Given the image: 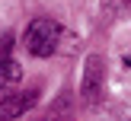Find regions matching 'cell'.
<instances>
[{
    "instance_id": "cell-1",
    "label": "cell",
    "mask_w": 131,
    "mask_h": 121,
    "mask_svg": "<svg viewBox=\"0 0 131 121\" xmlns=\"http://www.w3.org/2000/svg\"><path fill=\"white\" fill-rule=\"evenodd\" d=\"M61 22H54L51 16H35L29 25H26V51L32 57H51L61 48Z\"/></svg>"
},
{
    "instance_id": "cell-2",
    "label": "cell",
    "mask_w": 131,
    "mask_h": 121,
    "mask_svg": "<svg viewBox=\"0 0 131 121\" xmlns=\"http://www.w3.org/2000/svg\"><path fill=\"white\" fill-rule=\"evenodd\" d=\"M106 92V57L102 54H90L83 64V80H80V99L86 108H96L102 102Z\"/></svg>"
},
{
    "instance_id": "cell-3",
    "label": "cell",
    "mask_w": 131,
    "mask_h": 121,
    "mask_svg": "<svg viewBox=\"0 0 131 121\" xmlns=\"http://www.w3.org/2000/svg\"><path fill=\"white\" fill-rule=\"evenodd\" d=\"M35 99H38L35 89H29V92H6L3 99H0V121H13V118H19V115H26L35 105Z\"/></svg>"
},
{
    "instance_id": "cell-4",
    "label": "cell",
    "mask_w": 131,
    "mask_h": 121,
    "mask_svg": "<svg viewBox=\"0 0 131 121\" xmlns=\"http://www.w3.org/2000/svg\"><path fill=\"white\" fill-rule=\"evenodd\" d=\"M23 83V67L13 57H0V99Z\"/></svg>"
},
{
    "instance_id": "cell-5",
    "label": "cell",
    "mask_w": 131,
    "mask_h": 121,
    "mask_svg": "<svg viewBox=\"0 0 131 121\" xmlns=\"http://www.w3.org/2000/svg\"><path fill=\"white\" fill-rule=\"evenodd\" d=\"M125 67H128V70H131V54H125Z\"/></svg>"
},
{
    "instance_id": "cell-6",
    "label": "cell",
    "mask_w": 131,
    "mask_h": 121,
    "mask_svg": "<svg viewBox=\"0 0 131 121\" xmlns=\"http://www.w3.org/2000/svg\"><path fill=\"white\" fill-rule=\"evenodd\" d=\"M122 3H128V0H122Z\"/></svg>"
}]
</instances>
